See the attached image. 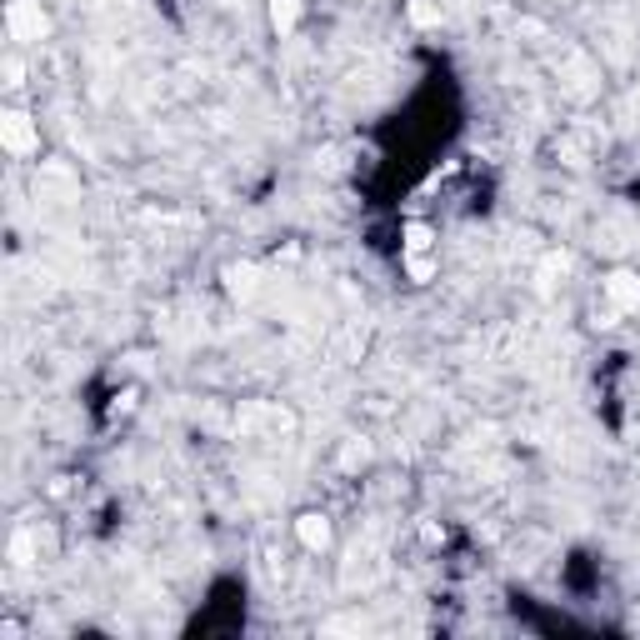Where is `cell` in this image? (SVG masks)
Here are the masks:
<instances>
[{
	"instance_id": "cell-1",
	"label": "cell",
	"mask_w": 640,
	"mask_h": 640,
	"mask_svg": "<svg viewBox=\"0 0 640 640\" xmlns=\"http://www.w3.org/2000/svg\"><path fill=\"white\" fill-rule=\"evenodd\" d=\"M5 30H11V41H41L45 30H51L41 0H11L5 5Z\"/></svg>"
},
{
	"instance_id": "cell-2",
	"label": "cell",
	"mask_w": 640,
	"mask_h": 640,
	"mask_svg": "<svg viewBox=\"0 0 640 640\" xmlns=\"http://www.w3.org/2000/svg\"><path fill=\"white\" fill-rule=\"evenodd\" d=\"M0 140H5V151L11 155H35L41 151V130L30 121L26 111H5L0 115Z\"/></svg>"
},
{
	"instance_id": "cell-3",
	"label": "cell",
	"mask_w": 640,
	"mask_h": 640,
	"mask_svg": "<svg viewBox=\"0 0 640 640\" xmlns=\"http://www.w3.org/2000/svg\"><path fill=\"white\" fill-rule=\"evenodd\" d=\"M605 300H611V316L640 310V276L636 270H611V276H605Z\"/></svg>"
},
{
	"instance_id": "cell-4",
	"label": "cell",
	"mask_w": 640,
	"mask_h": 640,
	"mask_svg": "<svg viewBox=\"0 0 640 640\" xmlns=\"http://www.w3.org/2000/svg\"><path fill=\"white\" fill-rule=\"evenodd\" d=\"M295 541L306 545L310 556H320V550L331 545V520H325L320 511H306L300 520H295Z\"/></svg>"
},
{
	"instance_id": "cell-5",
	"label": "cell",
	"mask_w": 640,
	"mask_h": 640,
	"mask_svg": "<svg viewBox=\"0 0 640 640\" xmlns=\"http://www.w3.org/2000/svg\"><path fill=\"white\" fill-rule=\"evenodd\" d=\"M300 15H306V0H270V30L276 35H291L300 26Z\"/></svg>"
},
{
	"instance_id": "cell-6",
	"label": "cell",
	"mask_w": 640,
	"mask_h": 640,
	"mask_svg": "<svg viewBox=\"0 0 640 640\" xmlns=\"http://www.w3.org/2000/svg\"><path fill=\"white\" fill-rule=\"evenodd\" d=\"M225 280H230V295H240V300H251V295L261 291L255 265H230V270H225Z\"/></svg>"
},
{
	"instance_id": "cell-7",
	"label": "cell",
	"mask_w": 640,
	"mask_h": 640,
	"mask_svg": "<svg viewBox=\"0 0 640 640\" xmlns=\"http://www.w3.org/2000/svg\"><path fill=\"white\" fill-rule=\"evenodd\" d=\"M431 246H435V230H431V225H420V221L405 225V261H410V255H425Z\"/></svg>"
},
{
	"instance_id": "cell-8",
	"label": "cell",
	"mask_w": 640,
	"mask_h": 640,
	"mask_svg": "<svg viewBox=\"0 0 640 640\" xmlns=\"http://www.w3.org/2000/svg\"><path fill=\"white\" fill-rule=\"evenodd\" d=\"M441 15H446V0H410V20L416 26H441Z\"/></svg>"
}]
</instances>
